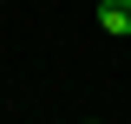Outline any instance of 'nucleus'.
<instances>
[{"instance_id": "nucleus-1", "label": "nucleus", "mask_w": 131, "mask_h": 124, "mask_svg": "<svg viewBox=\"0 0 131 124\" xmlns=\"http://www.w3.org/2000/svg\"><path fill=\"white\" fill-rule=\"evenodd\" d=\"M98 26L118 33V39H131V0H98Z\"/></svg>"}]
</instances>
